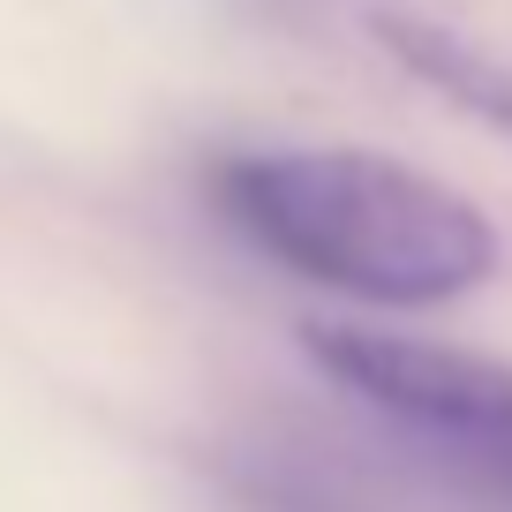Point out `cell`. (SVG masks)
I'll list each match as a JSON object with an SVG mask.
<instances>
[{
	"mask_svg": "<svg viewBox=\"0 0 512 512\" xmlns=\"http://www.w3.org/2000/svg\"><path fill=\"white\" fill-rule=\"evenodd\" d=\"M384 38L407 53V61L422 68L430 83H445L452 98H467V106H482L490 121H512V76H497L482 53H467L460 38H437V31H415V23H384Z\"/></svg>",
	"mask_w": 512,
	"mask_h": 512,
	"instance_id": "obj_3",
	"label": "cell"
},
{
	"mask_svg": "<svg viewBox=\"0 0 512 512\" xmlns=\"http://www.w3.org/2000/svg\"><path fill=\"white\" fill-rule=\"evenodd\" d=\"M219 204L264 256L362 302L422 309L497 272L490 219L377 151H256L219 174Z\"/></svg>",
	"mask_w": 512,
	"mask_h": 512,
	"instance_id": "obj_1",
	"label": "cell"
},
{
	"mask_svg": "<svg viewBox=\"0 0 512 512\" xmlns=\"http://www.w3.org/2000/svg\"><path fill=\"white\" fill-rule=\"evenodd\" d=\"M309 354L324 377L362 392L377 415L407 422L422 445H437L460 475H475L490 497L512 505V369L460 347L400 332H362V324H309Z\"/></svg>",
	"mask_w": 512,
	"mask_h": 512,
	"instance_id": "obj_2",
	"label": "cell"
}]
</instances>
